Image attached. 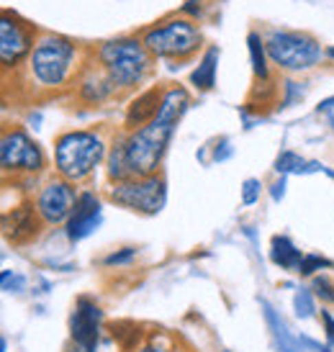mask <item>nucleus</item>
Returning a JSON list of instances; mask_svg holds the SVG:
<instances>
[{
  "mask_svg": "<svg viewBox=\"0 0 334 352\" xmlns=\"http://www.w3.org/2000/svg\"><path fill=\"white\" fill-rule=\"evenodd\" d=\"M88 54L90 47H82L67 34L41 31L29 62L13 80L29 93V98H52L72 90Z\"/></svg>",
  "mask_w": 334,
  "mask_h": 352,
  "instance_id": "f257e3e1",
  "label": "nucleus"
},
{
  "mask_svg": "<svg viewBox=\"0 0 334 352\" xmlns=\"http://www.w3.org/2000/svg\"><path fill=\"white\" fill-rule=\"evenodd\" d=\"M190 106H193L190 88L180 82H167L157 118L137 131H126V152L134 175H157L170 142L175 137L177 124L190 111Z\"/></svg>",
  "mask_w": 334,
  "mask_h": 352,
  "instance_id": "f03ea898",
  "label": "nucleus"
},
{
  "mask_svg": "<svg viewBox=\"0 0 334 352\" xmlns=\"http://www.w3.org/2000/svg\"><path fill=\"white\" fill-rule=\"evenodd\" d=\"M90 59L109 75L121 96L126 93L134 96L139 90H144L157 67V59L147 52L139 34H118L93 44Z\"/></svg>",
  "mask_w": 334,
  "mask_h": 352,
  "instance_id": "7ed1b4c3",
  "label": "nucleus"
},
{
  "mask_svg": "<svg viewBox=\"0 0 334 352\" xmlns=\"http://www.w3.org/2000/svg\"><path fill=\"white\" fill-rule=\"evenodd\" d=\"M142 44L157 62H165L167 69H180L188 62H196L206 50V36L201 23L180 13H167L137 31Z\"/></svg>",
  "mask_w": 334,
  "mask_h": 352,
  "instance_id": "20e7f679",
  "label": "nucleus"
},
{
  "mask_svg": "<svg viewBox=\"0 0 334 352\" xmlns=\"http://www.w3.org/2000/svg\"><path fill=\"white\" fill-rule=\"evenodd\" d=\"M111 139L100 129H65L54 137L52 167L54 175L65 177L75 186L88 183L106 165Z\"/></svg>",
  "mask_w": 334,
  "mask_h": 352,
  "instance_id": "39448f33",
  "label": "nucleus"
},
{
  "mask_svg": "<svg viewBox=\"0 0 334 352\" xmlns=\"http://www.w3.org/2000/svg\"><path fill=\"white\" fill-rule=\"evenodd\" d=\"M270 62L283 75H304L316 69L326 59V47L311 31L267 26L263 31Z\"/></svg>",
  "mask_w": 334,
  "mask_h": 352,
  "instance_id": "423d86ee",
  "label": "nucleus"
},
{
  "mask_svg": "<svg viewBox=\"0 0 334 352\" xmlns=\"http://www.w3.org/2000/svg\"><path fill=\"white\" fill-rule=\"evenodd\" d=\"M0 167L5 177L26 180V177H39L41 173H47L49 157L34 139L29 126L10 124L0 134Z\"/></svg>",
  "mask_w": 334,
  "mask_h": 352,
  "instance_id": "0eeeda50",
  "label": "nucleus"
},
{
  "mask_svg": "<svg viewBox=\"0 0 334 352\" xmlns=\"http://www.w3.org/2000/svg\"><path fill=\"white\" fill-rule=\"evenodd\" d=\"M41 36V29L34 21L23 19L19 10H0V67L3 75H19L23 65L29 62L31 52Z\"/></svg>",
  "mask_w": 334,
  "mask_h": 352,
  "instance_id": "6e6552de",
  "label": "nucleus"
},
{
  "mask_svg": "<svg viewBox=\"0 0 334 352\" xmlns=\"http://www.w3.org/2000/svg\"><path fill=\"white\" fill-rule=\"evenodd\" d=\"M106 198L118 208H126L139 216H157L167 206V180L157 175H134L121 183H111Z\"/></svg>",
  "mask_w": 334,
  "mask_h": 352,
  "instance_id": "1a4fd4ad",
  "label": "nucleus"
},
{
  "mask_svg": "<svg viewBox=\"0 0 334 352\" xmlns=\"http://www.w3.org/2000/svg\"><path fill=\"white\" fill-rule=\"evenodd\" d=\"M78 198L80 190L75 183H69V180L59 175H52L36 188V193L31 196V201H34V208L39 214L41 224L65 226L67 219L72 216V211H75V206H78Z\"/></svg>",
  "mask_w": 334,
  "mask_h": 352,
  "instance_id": "9d476101",
  "label": "nucleus"
},
{
  "mask_svg": "<svg viewBox=\"0 0 334 352\" xmlns=\"http://www.w3.org/2000/svg\"><path fill=\"white\" fill-rule=\"evenodd\" d=\"M72 98L78 100V106L82 108H106L116 98H121L118 88L111 82V78L103 69L90 59H85V65L80 69L78 80L72 85Z\"/></svg>",
  "mask_w": 334,
  "mask_h": 352,
  "instance_id": "9b49d317",
  "label": "nucleus"
},
{
  "mask_svg": "<svg viewBox=\"0 0 334 352\" xmlns=\"http://www.w3.org/2000/svg\"><path fill=\"white\" fill-rule=\"evenodd\" d=\"M100 324H103V309L96 298L80 296L75 309L69 314V340L82 352H98Z\"/></svg>",
  "mask_w": 334,
  "mask_h": 352,
  "instance_id": "f8f14e48",
  "label": "nucleus"
},
{
  "mask_svg": "<svg viewBox=\"0 0 334 352\" xmlns=\"http://www.w3.org/2000/svg\"><path fill=\"white\" fill-rule=\"evenodd\" d=\"M103 224V198L100 193L96 190H80V198H78V206H75V211L72 216L67 219V224H65V236H67V242H82V239H88L90 234H96Z\"/></svg>",
  "mask_w": 334,
  "mask_h": 352,
  "instance_id": "ddd939ff",
  "label": "nucleus"
},
{
  "mask_svg": "<svg viewBox=\"0 0 334 352\" xmlns=\"http://www.w3.org/2000/svg\"><path fill=\"white\" fill-rule=\"evenodd\" d=\"M41 226L44 224L34 208V201H23L3 211V236L10 245H29L31 239H36Z\"/></svg>",
  "mask_w": 334,
  "mask_h": 352,
  "instance_id": "4468645a",
  "label": "nucleus"
},
{
  "mask_svg": "<svg viewBox=\"0 0 334 352\" xmlns=\"http://www.w3.org/2000/svg\"><path fill=\"white\" fill-rule=\"evenodd\" d=\"M165 85H149L131 96V100L124 108V131H137V129L152 124L159 113Z\"/></svg>",
  "mask_w": 334,
  "mask_h": 352,
  "instance_id": "2eb2a0df",
  "label": "nucleus"
},
{
  "mask_svg": "<svg viewBox=\"0 0 334 352\" xmlns=\"http://www.w3.org/2000/svg\"><path fill=\"white\" fill-rule=\"evenodd\" d=\"M219 59H221L219 44H208L206 50L201 52V57L196 59V65H193L190 75H188V85L196 93H211V90L216 88Z\"/></svg>",
  "mask_w": 334,
  "mask_h": 352,
  "instance_id": "dca6fc26",
  "label": "nucleus"
},
{
  "mask_svg": "<svg viewBox=\"0 0 334 352\" xmlns=\"http://www.w3.org/2000/svg\"><path fill=\"white\" fill-rule=\"evenodd\" d=\"M247 54H249V67H252V78L255 82H273V62L267 54L265 36L260 29L247 31Z\"/></svg>",
  "mask_w": 334,
  "mask_h": 352,
  "instance_id": "f3484780",
  "label": "nucleus"
},
{
  "mask_svg": "<svg viewBox=\"0 0 334 352\" xmlns=\"http://www.w3.org/2000/svg\"><path fill=\"white\" fill-rule=\"evenodd\" d=\"M103 167H106V177H109V183H121V180L134 177V170H131V162H129L126 131H124V129L111 137L109 157H106V165Z\"/></svg>",
  "mask_w": 334,
  "mask_h": 352,
  "instance_id": "a211bd4d",
  "label": "nucleus"
},
{
  "mask_svg": "<svg viewBox=\"0 0 334 352\" xmlns=\"http://www.w3.org/2000/svg\"><path fill=\"white\" fill-rule=\"evenodd\" d=\"M260 309H263L265 324L270 329V340H273L276 352H298V340H296V334H291V327L285 324L283 316L267 301H260Z\"/></svg>",
  "mask_w": 334,
  "mask_h": 352,
  "instance_id": "6ab92c4d",
  "label": "nucleus"
},
{
  "mask_svg": "<svg viewBox=\"0 0 334 352\" xmlns=\"http://www.w3.org/2000/svg\"><path fill=\"white\" fill-rule=\"evenodd\" d=\"M304 260V252L293 245V239L288 234H276L270 239V263L283 267V270H298V265Z\"/></svg>",
  "mask_w": 334,
  "mask_h": 352,
  "instance_id": "aec40b11",
  "label": "nucleus"
},
{
  "mask_svg": "<svg viewBox=\"0 0 334 352\" xmlns=\"http://www.w3.org/2000/svg\"><path fill=\"white\" fill-rule=\"evenodd\" d=\"M280 98H278V111H288V108L298 106V103H304L306 96H309V82L304 80H296L293 75H285L280 78Z\"/></svg>",
  "mask_w": 334,
  "mask_h": 352,
  "instance_id": "412c9836",
  "label": "nucleus"
},
{
  "mask_svg": "<svg viewBox=\"0 0 334 352\" xmlns=\"http://www.w3.org/2000/svg\"><path fill=\"white\" fill-rule=\"evenodd\" d=\"M306 165H309V160L306 157H301L298 152H293V149H283L280 155L276 157V165H273V170H276L278 175H306Z\"/></svg>",
  "mask_w": 334,
  "mask_h": 352,
  "instance_id": "4be33fe9",
  "label": "nucleus"
},
{
  "mask_svg": "<svg viewBox=\"0 0 334 352\" xmlns=\"http://www.w3.org/2000/svg\"><path fill=\"white\" fill-rule=\"evenodd\" d=\"M316 296L311 288H298L293 294V314L298 319H314L316 316Z\"/></svg>",
  "mask_w": 334,
  "mask_h": 352,
  "instance_id": "5701e85b",
  "label": "nucleus"
},
{
  "mask_svg": "<svg viewBox=\"0 0 334 352\" xmlns=\"http://www.w3.org/2000/svg\"><path fill=\"white\" fill-rule=\"evenodd\" d=\"M329 267H334V263L329 260V257L309 252V254H304V260H301V265H298V270H296V273L304 275V278H314L319 270H329Z\"/></svg>",
  "mask_w": 334,
  "mask_h": 352,
  "instance_id": "b1692460",
  "label": "nucleus"
},
{
  "mask_svg": "<svg viewBox=\"0 0 334 352\" xmlns=\"http://www.w3.org/2000/svg\"><path fill=\"white\" fill-rule=\"evenodd\" d=\"M263 190H265V186H263V180H260V177H247L245 183H242V188H239L242 206L260 204V198H263Z\"/></svg>",
  "mask_w": 334,
  "mask_h": 352,
  "instance_id": "393cba45",
  "label": "nucleus"
},
{
  "mask_svg": "<svg viewBox=\"0 0 334 352\" xmlns=\"http://www.w3.org/2000/svg\"><path fill=\"white\" fill-rule=\"evenodd\" d=\"M311 291H314L316 298H322V303H326V306H334V283H332V278H326V275H314V280H311Z\"/></svg>",
  "mask_w": 334,
  "mask_h": 352,
  "instance_id": "a878e982",
  "label": "nucleus"
},
{
  "mask_svg": "<svg viewBox=\"0 0 334 352\" xmlns=\"http://www.w3.org/2000/svg\"><path fill=\"white\" fill-rule=\"evenodd\" d=\"M137 254H139L137 247H121V250H116V252L106 254V257H103V265H106V267H124V265L134 263Z\"/></svg>",
  "mask_w": 334,
  "mask_h": 352,
  "instance_id": "bb28decb",
  "label": "nucleus"
},
{
  "mask_svg": "<svg viewBox=\"0 0 334 352\" xmlns=\"http://www.w3.org/2000/svg\"><path fill=\"white\" fill-rule=\"evenodd\" d=\"M0 283H3L5 294H21L26 288V278L21 273H13V270H3L0 273Z\"/></svg>",
  "mask_w": 334,
  "mask_h": 352,
  "instance_id": "cd10ccee",
  "label": "nucleus"
},
{
  "mask_svg": "<svg viewBox=\"0 0 334 352\" xmlns=\"http://www.w3.org/2000/svg\"><path fill=\"white\" fill-rule=\"evenodd\" d=\"M177 13L190 21H196V23H201L203 16H206V3H203V0H186V3L177 8Z\"/></svg>",
  "mask_w": 334,
  "mask_h": 352,
  "instance_id": "c85d7f7f",
  "label": "nucleus"
},
{
  "mask_svg": "<svg viewBox=\"0 0 334 352\" xmlns=\"http://www.w3.org/2000/svg\"><path fill=\"white\" fill-rule=\"evenodd\" d=\"M232 157H234L232 139L221 137L219 142H214V147H211V162H226V160H232Z\"/></svg>",
  "mask_w": 334,
  "mask_h": 352,
  "instance_id": "c756f323",
  "label": "nucleus"
},
{
  "mask_svg": "<svg viewBox=\"0 0 334 352\" xmlns=\"http://www.w3.org/2000/svg\"><path fill=\"white\" fill-rule=\"evenodd\" d=\"M285 188H288V177L285 175H278L273 183H270V188H267V193H270V198H273V204H280L285 198Z\"/></svg>",
  "mask_w": 334,
  "mask_h": 352,
  "instance_id": "7c9ffc66",
  "label": "nucleus"
},
{
  "mask_svg": "<svg viewBox=\"0 0 334 352\" xmlns=\"http://www.w3.org/2000/svg\"><path fill=\"white\" fill-rule=\"evenodd\" d=\"M296 340H298V344H301V347H304L306 352H332V347H329V344L316 342V340H311V337H306V334H298Z\"/></svg>",
  "mask_w": 334,
  "mask_h": 352,
  "instance_id": "2f4dec72",
  "label": "nucleus"
},
{
  "mask_svg": "<svg viewBox=\"0 0 334 352\" xmlns=\"http://www.w3.org/2000/svg\"><path fill=\"white\" fill-rule=\"evenodd\" d=\"M322 324H324L326 344L332 347V344H334V314L329 311V309H322Z\"/></svg>",
  "mask_w": 334,
  "mask_h": 352,
  "instance_id": "473e14b6",
  "label": "nucleus"
},
{
  "mask_svg": "<svg viewBox=\"0 0 334 352\" xmlns=\"http://www.w3.org/2000/svg\"><path fill=\"white\" fill-rule=\"evenodd\" d=\"M41 121H44V116H41V111H29V118H26V126L34 129V131H39V129H41Z\"/></svg>",
  "mask_w": 334,
  "mask_h": 352,
  "instance_id": "72a5a7b5",
  "label": "nucleus"
},
{
  "mask_svg": "<svg viewBox=\"0 0 334 352\" xmlns=\"http://www.w3.org/2000/svg\"><path fill=\"white\" fill-rule=\"evenodd\" d=\"M129 352H172V350H170V347H165V344L149 342V344H142V347H137V350H129Z\"/></svg>",
  "mask_w": 334,
  "mask_h": 352,
  "instance_id": "f704fd0d",
  "label": "nucleus"
},
{
  "mask_svg": "<svg viewBox=\"0 0 334 352\" xmlns=\"http://www.w3.org/2000/svg\"><path fill=\"white\" fill-rule=\"evenodd\" d=\"M316 111H319V113H332L334 111V96H329L326 100H322V103L316 106Z\"/></svg>",
  "mask_w": 334,
  "mask_h": 352,
  "instance_id": "c9c22d12",
  "label": "nucleus"
},
{
  "mask_svg": "<svg viewBox=\"0 0 334 352\" xmlns=\"http://www.w3.org/2000/svg\"><path fill=\"white\" fill-rule=\"evenodd\" d=\"M326 59H329V62H334V44H329V47H326Z\"/></svg>",
  "mask_w": 334,
  "mask_h": 352,
  "instance_id": "e433bc0d",
  "label": "nucleus"
},
{
  "mask_svg": "<svg viewBox=\"0 0 334 352\" xmlns=\"http://www.w3.org/2000/svg\"><path fill=\"white\" fill-rule=\"evenodd\" d=\"M67 352H82V350H80V347H75V344H72V347H67Z\"/></svg>",
  "mask_w": 334,
  "mask_h": 352,
  "instance_id": "4c0bfd02",
  "label": "nucleus"
},
{
  "mask_svg": "<svg viewBox=\"0 0 334 352\" xmlns=\"http://www.w3.org/2000/svg\"><path fill=\"white\" fill-rule=\"evenodd\" d=\"M224 352H229V350H224Z\"/></svg>",
  "mask_w": 334,
  "mask_h": 352,
  "instance_id": "58836bf2",
  "label": "nucleus"
}]
</instances>
